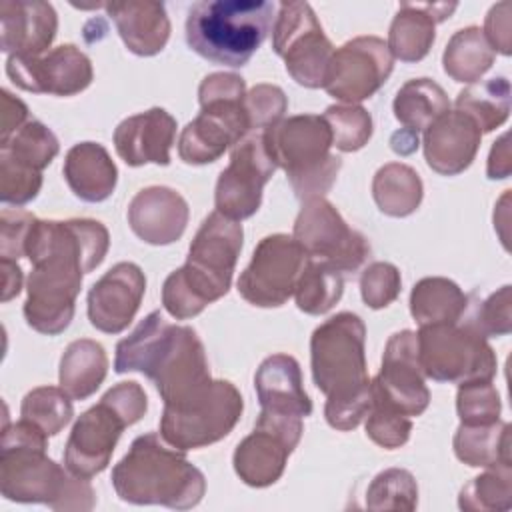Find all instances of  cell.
I'll use <instances>...</instances> for the list:
<instances>
[{"label": "cell", "mask_w": 512, "mask_h": 512, "mask_svg": "<svg viewBox=\"0 0 512 512\" xmlns=\"http://www.w3.org/2000/svg\"><path fill=\"white\" fill-rule=\"evenodd\" d=\"M108 246L110 234L98 220L36 218L24 242V256L32 264L26 282V324L46 336L64 332L74 318L84 274L102 264Z\"/></svg>", "instance_id": "1"}, {"label": "cell", "mask_w": 512, "mask_h": 512, "mask_svg": "<svg viewBox=\"0 0 512 512\" xmlns=\"http://www.w3.org/2000/svg\"><path fill=\"white\" fill-rule=\"evenodd\" d=\"M366 326L358 314L338 312L310 338V366L316 388L326 394V422L354 430L372 408V380L366 366Z\"/></svg>", "instance_id": "2"}, {"label": "cell", "mask_w": 512, "mask_h": 512, "mask_svg": "<svg viewBox=\"0 0 512 512\" xmlns=\"http://www.w3.org/2000/svg\"><path fill=\"white\" fill-rule=\"evenodd\" d=\"M114 372L144 374L164 404H176L212 380L196 330L170 324L160 310L150 312L116 344Z\"/></svg>", "instance_id": "3"}, {"label": "cell", "mask_w": 512, "mask_h": 512, "mask_svg": "<svg viewBox=\"0 0 512 512\" xmlns=\"http://www.w3.org/2000/svg\"><path fill=\"white\" fill-rule=\"evenodd\" d=\"M48 436L20 418L8 424L4 414L0 444V492L6 500L46 504L58 512H84L96 504L88 478L74 476L46 454Z\"/></svg>", "instance_id": "4"}, {"label": "cell", "mask_w": 512, "mask_h": 512, "mask_svg": "<svg viewBox=\"0 0 512 512\" xmlns=\"http://www.w3.org/2000/svg\"><path fill=\"white\" fill-rule=\"evenodd\" d=\"M244 230L218 210L200 224L184 266L170 272L162 286V304L176 320L198 316L208 304L226 296L242 250Z\"/></svg>", "instance_id": "5"}, {"label": "cell", "mask_w": 512, "mask_h": 512, "mask_svg": "<svg viewBox=\"0 0 512 512\" xmlns=\"http://www.w3.org/2000/svg\"><path fill=\"white\" fill-rule=\"evenodd\" d=\"M112 486L120 500L190 510L206 492L204 474L186 458V450L168 444L162 434L138 436L112 468Z\"/></svg>", "instance_id": "6"}, {"label": "cell", "mask_w": 512, "mask_h": 512, "mask_svg": "<svg viewBox=\"0 0 512 512\" xmlns=\"http://www.w3.org/2000/svg\"><path fill=\"white\" fill-rule=\"evenodd\" d=\"M276 4L268 0H202L186 18V42L198 56L244 66L274 28Z\"/></svg>", "instance_id": "7"}, {"label": "cell", "mask_w": 512, "mask_h": 512, "mask_svg": "<svg viewBox=\"0 0 512 512\" xmlns=\"http://www.w3.org/2000/svg\"><path fill=\"white\" fill-rule=\"evenodd\" d=\"M264 146L302 200L322 198L340 172L342 160L330 152L332 132L318 114H298L262 132Z\"/></svg>", "instance_id": "8"}, {"label": "cell", "mask_w": 512, "mask_h": 512, "mask_svg": "<svg viewBox=\"0 0 512 512\" xmlns=\"http://www.w3.org/2000/svg\"><path fill=\"white\" fill-rule=\"evenodd\" d=\"M148 410L144 388L134 382H118L98 404L88 408L72 426L64 446V466L80 478H92L106 470L122 430L136 424Z\"/></svg>", "instance_id": "9"}, {"label": "cell", "mask_w": 512, "mask_h": 512, "mask_svg": "<svg viewBox=\"0 0 512 512\" xmlns=\"http://www.w3.org/2000/svg\"><path fill=\"white\" fill-rule=\"evenodd\" d=\"M246 84L238 74H208L198 88L200 112L188 122L178 140V154L186 164L216 162L230 146L250 132L244 108Z\"/></svg>", "instance_id": "10"}, {"label": "cell", "mask_w": 512, "mask_h": 512, "mask_svg": "<svg viewBox=\"0 0 512 512\" xmlns=\"http://www.w3.org/2000/svg\"><path fill=\"white\" fill-rule=\"evenodd\" d=\"M244 410L242 394L228 380H210L206 386L176 404H164L160 418L162 438L194 450L226 438Z\"/></svg>", "instance_id": "11"}, {"label": "cell", "mask_w": 512, "mask_h": 512, "mask_svg": "<svg viewBox=\"0 0 512 512\" xmlns=\"http://www.w3.org/2000/svg\"><path fill=\"white\" fill-rule=\"evenodd\" d=\"M418 360L426 378L448 384L492 380L496 354L486 336L470 322L432 324L416 332Z\"/></svg>", "instance_id": "12"}, {"label": "cell", "mask_w": 512, "mask_h": 512, "mask_svg": "<svg viewBox=\"0 0 512 512\" xmlns=\"http://www.w3.org/2000/svg\"><path fill=\"white\" fill-rule=\"evenodd\" d=\"M272 48L286 72L304 88H322L334 54L308 2H280L272 28Z\"/></svg>", "instance_id": "13"}, {"label": "cell", "mask_w": 512, "mask_h": 512, "mask_svg": "<svg viewBox=\"0 0 512 512\" xmlns=\"http://www.w3.org/2000/svg\"><path fill=\"white\" fill-rule=\"evenodd\" d=\"M292 238L310 260L324 262L340 274L356 272L370 256L368 238L350 228L326 198L304 200Z\"/></svg>", "instance_id": "14"}, {"label": "cell", "mask_w": 512, "mask_h": 512, "mask_svg": "<svg viewBox=\"0 0 512 512\" xmlns=\"http://www.w3.org/2000/svg\"><path fill=\"white\" fill-rule=\"evenodd\" d=\"M308 264L302 246L288 234L264 236L238 278V294L252 306L278 308L294 296L298 278Z\"/></svg>", "instance_id": "15"}, {"label": "cell", "mask_w": 512, "mask_h": 512, "mask_svg": "<svg viewBox=\"0 0 512 512\" xmlns=\"http://www.w3.org/2000/svg\"><path fill=\"white\" fill-rule=\"evenodd\" d=\"M300 438L302 418L260 410L254 430L234 450V472L252 488H266L278 482Z\"/></svg>", "instance_id": "16"}, {"label": "cell", "mask_w": 512, "mask_h": 512, "mask_svg": "<svg viewBox=\"0 0 512 512\" xmlns=\"http://www.w3.org/2000/svg\"><path fill=\"white\" fill-rule=\"evenodd\" d=\"M392 68L394 58L382 38L356 36L334 50L322 88L344 104H358L384 86Z\"/></svg>", "instance_id": "17"}, {"label": "cell", "mask_w": 512, "mask_h": 512, "mask_svg": "<svg viewBox=\"0 0 512 512\" xmlns=\"http://www.w3.org/2000/svg\"><path fill=\"white\" fill-rule=\"evenodd\" d=\"M276 170L270 158L262 132L240 140L228 166L220 172L214 192L216 210L232 220H244L258 212L266 182Z\"/></svg>", "instance_id": "18"}, {"label": "cell", "mask_w": 512, "mask_h": 512, "mask_svg": "<svg viewBox=\"0 0 512 512\" xmlns=\"http://www.w3.org/2000/svg\"><path fill=\"white\" fill-rule=\"evenodd\" d=\"M424 378L418 360L416 332L400 330L386 342L382 368L372 380V400L410 418L420 416L430 404V390Z\"/></svg>", "instance_id": "19"}, {"label": "cell", "mask_w": 512, "mask_h": 512, "mask_svg": "<svg viewBox=\"0 0 512 512\" xmlns=\"http://www.w3.org/2000/svg\"><path fill=\"white\" fill-rule=\"evenodd\" d=\"M6 74L26 92L52 96H74L94 78L90 58L74 44H62L38 56H8Z\"/></svg>", "instance_id": "20"}, {"label": "cell", "mask_w": 512, "mask_h": 512, "mask_svg": "<svg viewBox=\"0 0 512 512\" xmlns=\"http://www.w3.org/2000/svg\"><path fill=\"white\" fill-rule=\"evenodd\" d=\"M146 292V276L134 262L114 264L88 292V320L104 334H120L134 320Z\"/></svg>", "instance_id": "21"}, {"label": "cell", "mask_w": 512, "mask_h": 512, "mask_svg": "<svg viewBox=\"0 0 512 512\" xmlns=\"http://www.w3.org/2000/svg\"><path fill=\"white\" fill-rule=\"evenodd\" d=\"M480 140L482 132L470 116L460 110H448L424 130L426 164L442 176H456L472 164Z\"/></svg>", "instance_id": "22"}, {"label": "cell", "mask_w": 512, "mask_h": 512, "mask_svg": "<svg viewBox=\"0 0 512 512\" xmlns=\"http://www.w3.org/2000/svg\"><path fill=\"white\" fill-rule=\"evenodd\" d=\"M58 30L52 4L42 0H2L0 46L8 56H38L48 52Z\"/></svg>", "instance_id": "23"}, {"label": "cell", "mask_w": 512, "mask_h": 512, "mask_svg": "<svg viewBox=\"0 0 512 512\" xmlns=\"http://www.w3.org/2000/svg\"><path fill=\"white\" fill-rule=\"evenodd\" d=\"M128 224L146 244L176 242L188 224V202L168 186L142 188L128 204Z\"/></svg>", "instance_id": "24"}, {"label": "cell", "mask_w": 512, "mask_h": 512, "mask_svg": "<svg viewBox=\"0 0 512 512\" xmlns=\"http://www.w3.org/2000/svg\"><path fill=\"white\" fill-rule=\"evenodd\" d=\"M116 154L128 166H144L148 162L170 164V148L176 138V120L164 108L124 118L114 130Z\"/></svg>", "instance_id": "25"}, {"label": "cell", "mask_w": 512, "mask_h": 512, "mask_svg": "<svg viewBox=\"0 0 512 512\" xmlns=\"http://www.w3.org/2000/svg\"><path fill=\"white\" fill-rule=\"evenodd\" d=\"M254 388L264 412L294 418L312 414V400L304 390L300 364L290 354L264 358L254 374Z\"/></svg>", "instance_id": "26"}, {"label": "cell", "mask_w": 512, "mask_h": 512, "mask_svg": "<svg viewBox=\"0 0 512 512\" xmlns=\"http://www.w3.org/2000/svg\"><path fill=\"white\" fill-rule=\"evenodd\" d=\"M106 14L114 20L126 48L136 56H154L170 38L166 6L154 0L106 2Z\"/></svg>", "instance_id": "27"}, {"label": "cell", "mask_w": 512, "mask_h": 512, "mask_svg": "<svg viewBox=\"0 0 512 512\" xmlns=\"http://www.w3.org/2000/svg\"><path fill=\"white\" fill-rule=\"evenodd\" d=\"M456 4H414L402 2L388 30V50L402 62L422 60L436 38V24L450 18Z\"/></svg>", "instance_id": "28"}, {"label": "cell", "mask_w": 512, "mask_h": 512, "mask_svg": "<svg viewBox=\"0 0 512 512\" xmlns=\"http://www.w3.org/2000/svg\"><path fill=\"white\" fill-rule=\"evenodd\" d=\"M62 172L74 196L84 202L106 200L118 182V168L98 142L74 144L64 156Z\"/></svg>", "instance_id": "29"}, {"label": "cell", "mask_w": 512, "mask_h": 512, "mask_svg": "<svg viewBox=\"0 0 512 512\" xmlns=\"http://www.w3.org/2000/svg\"><path fill=\"white\" fill-rule=\"evenodd\" d=\"M106 372L108 356L104 346L90 338L74 340L66 346L60 358V388L72 400H86L100 388Z\"/></svg>", "instance_id": "30"}, {"label": "cell", "mask_w": 512, "mask_h": 512, "mask_svg": "<svg viewBox=\"0 0 512 512\" xmlns=\"http://www.w3.org/2000/svg\"><path fill=\"white\" fill-rule=\"evenodd\" d=\"M468 308V296L444 276H428L414 284L410 312L420 326L460 322Z\"/></svg>", "instance_id": "31"}, {"label": "cell", "mask_w": 512, "mask_h": 512, "mask_svg": "<svg viewBox=\"0 0 512 512\" xmlns=\"http://www.w3.org/2000/svg\"><path fill=\"white\" fill-rule=\"evenodd\" d=\"M510 430L508 422H492L466 426L460 424L452 446L460 462L474 468H488L494 464H512L510 458Z\"/></svg>", "instance_id": "32"}, {"label": "cell", "mask_w": 512, "mask_h": 512, "mask_svg": "<svg viewBox=\"0 0 512 512\" xmlns=\"http://www.w3.org/2000/svg\"><path fill=\"white\" fill-rule=\"evenodd\" d=\"M372 196L380 212L394 218H404L416 212L420 206L424 186L414 168L400 162H390L378 168L374 174Z\"/></svg>", "instance_id": "33"}, {"label": "cell", "mask_w": 512, "mask_h": 512, "mask_svg": "<svg viewBox=\"0 0 512 512\" xmlns=\"http://www.w3.org/2000/svg\"><path fill=\"white\" fill-rule=\"evenodd\" d=\"M392 110L404 128L420 132L450 110V100L438 82L430 78H412L396 92Z\"/></svg>", "instance_id": "34"}, {"label": "cell", "mask_w": 512, "mask_h": 512, "mask_svg": "<svg viewBox=\"0 0 512 512\" xmlns=\"http://www.w3.org/2000/svg\"><path fill=\"white\" fill-rule=\"evenodd\" d=\"M494 58L496 52L490 48L482 30L478 26H466L448 40L442 64L452 80L474 84L492 68Z\"/></svg>", "instance_id": "35"}, {"label": "cell", "mask_w": 512, "mask_h": 512, "mask_svg": "<svg viewBox=\"0 0 512 512\" xmlns=\"http://www.w3.org/2000/svg\"><path fill=\"white\" fill-rule=\"evenodd\" d=\"M510 82L496 76L474 82L456 96V110L470 116L482 134L496 130L510 116Z\"/></svg>", "instance_id": "36"}, {"label": "cell", "mask_w": 512, "mask_h": 512, "mask_svg": "<svg viewBox=\"0 0 512 512\" xmlns=\"http://www.w3.org/2000/svg\"><path fill=\"white\" fill-rule=\"evenodd\" d=\"M342 292L344 274L324 262L308 258V264L298 278L294 300L298 310H302L304 314L320 316L334 308V304L342 298Z\"/></svg>", "instance_id": "37"}, {"label": "cell", "mask_w": 512, "mask_h": 512, "mask_svg": "<svg viewBox=\"0 0 512 512\" xmlns=\"http://www.w3.org/2000/svg\"><path fill=\"white\" fill-rule=\"evenodd\" d=\"M458 506L470 512H504L512 508V464H494L472 478L458 496Z\"/></svg>", "instance_id": "38"}, {"label": "cell", "mask_w": 512, "mask_h": 512, "mask_svg": "<svg viewBox=\"0 0 512 512\" xmlns=\"http://www.w3.org/2000/svg\"><path fill=\"white\" fill-rule=\"evenodd\" d=\"M58 150V138L46 124L38 120H28L20 130L0 144V156L38 172H42L56 158Z\"/></svg>", "instance_id": "39"}, {"label": "cell", "mask_w": 512, "mask_h": 512, "mask_svg": "<svg viewBox=\"0 0 512 512\" xmlns=\"http://www.w3.org/2000/svg\"><path fill=\"white\" fill-rule=\"evenodd\" d=\"M22 420L40 428L46 436H56L74 416L70 396L56 386H38L22 398Z\"/></svg>", "instance_id": "40"}, {"label": "cell", "mask_w": 512, "mask_h": 512, "mask_svg": "<svg viewBox=\"0 0 512 512\" xmlns=\"http://www.w3.org/2000/svg\"><path fill=\"white\" fill-rule=\"evenodd\" d=\"M418 506V484L404 468H388L374 476L366 490V508L380 510H414Z\"/></svg>", "instance_id": "41"}, {"label": "cell", "mask_w": 512, "mask_h": 512, "mask_svg": "<svg viewBox=\"0 0 512 512\" xmlns=\"http://www.w3.org/2000/svg\"><path fill=\"white\" fill-rule=\"evenodd\" d=\"M322 118L332 132V146L342 152L364 148L372 136V116L358 104L328 106Z\"/></svg>", "instance_id": "42"}, {"label": "cell", "mask_w": 512, "mask_h": 512, "mask_svg": "<svg viewBox=\"0 0 512 512\" xmlns=\"http://www.w3.org/2000/svg\"><path fill=\"white\" fill-rule=\"evenodd\" d=\"M456 410L460 416V424L466 426L492 424L500 420L502 402L492 380H474L460 384L456 394Z\"/></svg>", "instance_id": "43"}, {"label": "cell", "mask_w": 512, "mask_h": 512, "mask_svg": "<svg viewBox=\"0 0 512 512\" xmlns=\"http://www.w3.org/2000/svg\"><path fill=\"white\" fill-rule=\"evenodd\" d=\"M412 432V420L410 416L372 400V408L366 414V436L386 448V450H394L400 448L408 442Z\"/></svg>", "instance_id": "44"}, {"label": "cell", "mask_w": 512, "mask_h": 512, "mask_svg": "<svg viewBox=\"0 0 512 512\" xmlns=\"http://www.w3.org/2000/svg\"><path fill=\"white\" fill-rule=\"evenodd\" d=\"M402 288L400 270L390 262H372L360 276V294L366 306L372 310L392 304Z\"/></svg>", "instance_id": "45"}, {"label": "cell", "mask_w": 512, "mask_h": 512, "mask_svg": "<svg viewBox=\"0 0 512 512\" xmlns=\"http://www.w3.org/2000/svg\"><path fill=\"white\" fill-rule=\"evenodd\" d=\"M244 108L248 114L250 130H266L284 118L288 110V98L280 86L256 84L246 92Z\"/></svg>", "instance_id": "46"}, {"label": "cell", "mask_w": 512, "mask_h": 512, "mask_svg": "<svg viewBox=\"0 0 512 512\" xmlns=\"http://www.w3.org/2000/svg\"><path fill=\"white\" fill-rule=\"evenodd\" d=\"M40 188L42 172L0 156V200L4 204L24 206L38 196Z\"/></svg>", "instance_id": "47"}, {"label": "cell", "mask_w": 512, "mask_h": 512, "mask_svg": "<svg viewBox=\"0 0 512 512\" xmlns=\"http://www.w3.org/2000/svg\"><path fill=\"white\" fill-rule=\"evenodd\" d=\"M512 290L510 286H502L500 290L492 292L480 306L470 320V324L482 332L486 338L488 336H506L512 332Z\"/></svg>", "instance_id": "48"}, {"label": "cell", "mask_w": 512, "mask_h": 512, "mask_svg": "<svg viewBox=\"0 0 512 512\" xmlns=\"http://www.w3.org/2000/svg\"><path fill=\"white\" fill-rule=\"evenodd\" d=\"M36 220L34 214L26 210H10L4 208L0 214V258L18 260L24 256V242L32 222Z\"/></svg>", "instance_id": "49"}, {"label": "cell", "mask_w": 512, "mask_h": 512, "mask_svg": "<svg viewBox=\"0 0 512 512\" xmlns=\"http://www.w3.org/2000/svg\"><path fill=\"white\" fill-rule=\"evenodd\" d=\"M512 26H510V2L494 4L484 20L482 34L494 52L508 56L512 52Z\"/></svg>", "instance_id": "50"}, {"label": "cell", "mask_w": 512, "mask_h": 512, "mask_svg": "<svg viewBox=\"0 0 512 512\" xmlns=\"http://www.w3.org/2000/svg\"><path fill=\"white\" fill-rule=\"evenodd\" d=\"M28 122V106L10 90H2V140L10 138Z\"/></svg>", "instance_id": "51"}, {"label": "cell", "mask_w": 512, "mask_h": 512, "mask_svg": "<svg viewBox=\"0 0 512 512\" xmlns=\"http://www.w3.org/2000/svg\"><path fill=\"white\" fill-rule=\"evenodd\" d=\"M510 136L508 132L502 134L490 150L488 156V166H486V174L490 180H500V178H508L512 172V156H510Z\"/></svg>", "instance_id": "52"}, {"label": "cell", "mask_w": 512, "mask_h": 512, "mask_svg": "<svg viewBox=\"0 0 512 512\" xmlns=\"http://www.w3.org/2000/svg\"><path fill=\"white\" fill-rule=\"evenodd\" d=\"M0 270H2V302H8L16 298L22 290V268L16 260L0 258Z\"/></svg>", "instance_id": "53"}, {"label": "cell", "mask_w": 512, "mask_h": 512, "mask_svg": "<svg viewBox=\"0 0 512 512\" xmlns=\"http://www.w3.org/2000/svg\"><path fill=\"white\" fill-rule=\"evenodd\" d=\"M420 146V138L418 132L410 130V128H400L390 136V148L400 154V156H410L418 150Z\"/></svg>", "instance_id": "54"}]
</instances>
